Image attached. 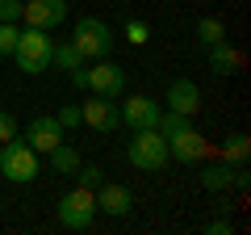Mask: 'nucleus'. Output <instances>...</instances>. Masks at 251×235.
Returning <instances> with one entry per match:
<instances>
[{
	"instance_id": "obj_10",
	"label": "nucleus",
	"mask_w": 251,
	"mask_h": 235,
	"mask_svg": "<svg viewBox=\"0 0 251 235\" xmlns=\"http://www.w3.org/2000/svg\"><path fill=\"white\" fill-rule=\"evenodd\" d=\"M25 143L34 147L38 155L54 151V147L63 143V126H59V118H54V114H38V118H29V126H25Z\"/></svg>"
},
{
	"instance_id": "obj_22",
	"label": "nucleus",
	"mask_w": 251,
	"mask_h": 235,
	"mask_svg": "<svg viewBox=\"0 0 251 235\" xmlns=\"http://www.w3.org/2000/svg\"><path fill=\"white\" fill-rule=\"evenodd\" d=\"M54 118H59L63 130H75V126H80V105H59V114H54Z\"/></svg>"
},
{
	"instance_id": "obj_2",
	"label": "nucleus",
	"mask_w": 251,
	"mask_h": 235,
	"mask_svg": "<svg viewBox=\"0 0 251 235\" xmlns=\"http://www.w3.org/2000/svg\"><path fill=\"white\" fill-rule=\"evenodd\" d=\"M72 84L84 92H100V97H122L126 92V72L109 59H92V63H80L72 72Z\"/></svg>"
},
{
	"instance_id": "obj_11",
	"label": "nucleus",
	"mask_w": 251,
	"mask_h": 235,
	"mask_svg": "<svg viewBox=\"0 0 251 235\" xmlns=\"http://www.w3.org/2000/svg\"><path fill=\"white\" fill-rule=\"evenodd\" d=\"M117 114H122V122H126L130 130H143V126H155V118H159V101L134 92V97L117 101Z\"/></svg>"
},
{
	"instance_id": "obj_6",
	"label": "nucleus",
	"mask_w": 251,
	"mask_h": 235,
	"mask_svg": "<svg viewBox=\"0 0 251 235\" xmlns=\"http://www.w3.org/2000/svg\"><path fill=\"white\" fill-rule=\"evenodd\" d=\"M92 218H97V193L92 189L75 185V189H67L59 198V223L67 227V231H88Z\"/></svg>"
},
{
	"instance_id": "obj_1",
	"label": "nucleus",
	"mask_w": 251,
	"mask_h": 235,
	"mask_svg": "<svg viewBox=\"0 0 251 235\" xmlns=\"http://www.w3.org/2000/svg\"><path fill=\"white\" fill-rule=\"evenodd\" d=\"M50 59H54V38H50V29L25 26V29L17 34V46H13V63H17L25 76H42L46 67H50Z\"/></svg>"
},
{
	"instance_id": "obj_16",
	"label": "nucleus",
	"mask_w": 251,
	"mask_h": 235,
	"mask_svg": "<svg viewBox=\"0 0 251 235\" xmlns=\"http://www.w3.org/2000/svg\"><path fill=\"white\" fill-rule=\"evenodd\" d=\"M193 38H197L201 46H214V42H226V21H218V17H201L197 26H193Z\"/></svg>"
},
{
	"instance_id": "obj_18",
	"label": "nucleus",
	"mask_w": 251,
	"mask_h": 235,
	"mask_svg": "<svg viewBox=\"0 0 251 235\" xmlns=\"http://www.w3.org/2000/svg\"><path fill=\"white\" fill-rule=\"evenodd\" d=\"M84 63V55L75 51V42L67 38V42H54V59H50V67H63V72H75V67Z\"/></svg>"
},
{
	"instance_id": "obj_25",
	"label": "nucleus",
	"mask_w": 251,
	"mask_h": 235,
	"mask_svg": "<svg viewBox=\"0 0 251 235\" xmlns=\"http://www.w3.org/2000/svg\"><path fill=\"white\" fill-rule=\"evenodd\" d=\"M13 135H17V118H13L9 109H0V143H9Z\"/></svg>"
},
{
	"instance_id": "obj_9",
	"label": "nucleus",
	"mask_w": 251,
	"mask_h": 235,
	"mask_svg": "<svg viewBox=\"0 0 251 235\" xmlns=\"http://www.w3.org/2000/svg\"><path fill=\"white\" fill-rule=\"evenodd\" d=\"M21 21L34 29H59L67 21V0H25Z\"/></svg>"
},
{
	"instance_id": "obj_4",
	"label": "nucleus",
	"mask_w": 251,
	"mask_h": 235,
	"mask_svg": "<svg viewBox=\"0 0 251 235\" xmlns=\"http://www.w3.org/2000/svg\"><path fill=\"white\" fill-rule=\"evenodd\" d=\"M126 160L134 164L138 172H159L163 164L172 160V155H168V139H163L155 126H143V130H134V139L126 143Z\"/></svg>"
},
{
	"instance_id": "obj_24",
	"label": "nucleus",
	"mask_w": 251,
	"mask_h": 235,
	"mask_svg": "<svg viewBox=\"0 0 251 235\" xmlns=\"http://www.w3.org/2000/svg\"><path fill=\"white\" fill-rule=\"evenodd\" d=\"M25 0H0V21H21Z\"/></svg>"
},
{
	"instance_id": "obj_3",
	"label": "nucleus",
	"mask_w": 251,
	"mask_h": 235,
	"mask_svg": "<svg viewBox=\"0 0 251 235\" xmlns=\"http://www.w3.org/2000/svg\"><path fill=\"white\" fill-rule=\"evenodd\" d=\"M38 172H42V168H38V151L21 135H13L9 143H0V176H4V181L29 185Z\"/></svg>"
},
{
	"instance_id": "obj_14",
	"label": "nucleus",
	"mask_w": 251,
	"mask_h": 235,
	"mask_svg": "<svg viewBox=\"0 0 251 235\" xmlns=\"http://www.w3.org/2000/svg\"><path fill=\"white\" fill-rule=\"evenodd\" d=\"M209 51V67H214V76H234L243 67V55L234 51L230 42H214V46H205Z\"/></svg>"
},
{
	"instance_id": "obj_8",
	"label": "nucleus",
	"mask_w": 251,
	"mask_h": 235,
	"mask_svg": "<svg viewBox=\"0 0 251 235\" xmlns=\"http://www.w3.org/2000/svg\"><path fill=\"white\" fill-rule=\"evenodd\" d=\"M205 139L197 135V130H193V122H184V126L180 130H172L168 135V155L172 160H180V164H201L205 160Z\"/></svg>"
},
{
	"instance_id": "obj_21",
	"label": "nucleus",
	"mask_w": 251,
	"mask_h": 235,
	"mask_svg": "<svg viewBox=\"0 0 251 235\" xmlns=\"http://www.w3.org/2000/svg\"><path fill=\"white\" fill-rule=\"evenodd\" d=\"M17 34H21V26H17V21H0V59H13Z\"/></svg>"
},
{
	"instance_id": "obj_23",
	"label": "nucleus",
	"mask_w": 251,
	"mask_h": 235,
	"mask_svg": "<svg viewBox=\"0 0 251 235\" xmlns=\"http://www.w3.org/2000/svg\"><path fill=\"white\" fill-rule=\"evenodd\" d=\"M126 38H130V46H143L147 38H151V26H147V21H130V26H126Z\"/></svg>"
},
{
	"instance_id": "obj_20",
	"label": "nucleus",
	"mask_w": 251,
	"mask_h": 235,
	"mask_svg": "<svg viewBox=\"0 0 251 235\" xmlns=\"http://www.w3.org/2000/svg\"><path fill=\"white\" fill-rule=\"evenodd\" d=\"M72 176H75V185H84V189H97V185L105 181V168H100V164H84V160H80V168H75Z\"/></svg>"
},
{
	"instance_id": "obj_26",
	"label": "nucleus",
	"mask_w": 251,
	"mask_h": 235,
	"mask_svg": "<svg viewBox=\"0 0 251 235\" xmlns=\"http://www.w3.org/2000/svg\"><path fill=\"white\" fill-rule=\"evenodd\" d=\"M205 231H209V235H230L234 223H230V218H214V223H205Z\"/></svg>"
},
{
	"instance_id": "obj_19",
	"label": "nucleus",
	"mask_w": 251,
	"mask_h": 235,
	"mask_svg": "<svg viewBox=\"0 0 251 235\" xmlns=\"http://www.w3.org/2000/svg\"><path fill=\"white\" fill-rule=\"evenodd\" d=\"M247 151H251L247 135H230V139L222 143V160H226V164H247Z\"/></svg>"
},
{
	"instance_id": "obj_17",
	"label": "nucleus",
	"mask_w": 251,
	"mask_h": 235,
	"mask_svg": "<svg viewBox=\"0 0 251 235\" xmlns=\"http://www.w3.org/2000/svg\"><path fill=\"white\" fill-rule=\"evenodd\" d=\"M46 155H50V168L59 172V176H72V172L80 168V151H75V147H67V143H59L54 151H46Z\"/></svg>"
},
{
	"instance_id": "obj_15",
	"label": "nucleus",
	"mask_w": 251,
	"mask_h": 235,
	"mask_svg": "<svg viewBox=\"0 0 251 235\" xmlns=\"http://www.w3.org/2000/svg\"><path fill=\"white\" fill-rule=\"evenodd\" d=\"M234 168H243V164H209V168H201V185H205L209 193H222V189H234Z\"/></svg>"
},
{
	"instance_id": "obj_5",
	"label": "nucleus",
	"mask_w": 251,
	"mask_h": 235,
	"mask_svg": "<svg viewBox=\"0 0 251 235\" xmlns=\"http://www.w3.org/2000/svg\"><path fill=\"white\" fill-rule=\"evenodd\" d=\"M72 42L75 51L84 55V63H92V59H109V51H113V29H109L105 17H80L72 29Z\"/></svg>"
},
{
	"instance_id": "obj_7",
	"label": "nucleus",
	"mask_w": 251,
	"mask_h": 235,
	"mask_svg": "<svg viewBox=\"0 0 251 235\" xmlns=\"http://www.w3.org/2000/svg\"><path fill=\"white\" fill-rule=\"evenodd\" d=\"M80 126L100 130V135H113L122 126V114H117V97H100V92H88V101L80 105Z\"/></svg>"
},
{
	"instance_id": "obj_13",
	"label": "nucleus",
	"mask_w": 251,
	"mask_h": 235,
	"mask_svg": "<svg viewBox=\"0 0 251 235\" xmlns=\"http://www.w3.org/2000/svg\"><path fill=\"white\" fill-rule=\"evenodd\" d=\"M163 109H172V114H184V118H193L201 109V88L188 76H180V80H172L168 84V97H163Z\"/></svg>"
},
{
	"instance_id": "obj_12",
	"label": "nucleus",
	"mask_w": 251,
	"mask_h": 235,
	"mask_svg": "<svg viewBox=\"0 0 251 235\" xmlns=\"http://www.w3.org/2000/svg\"><path fill=\"white\" fill-rule=\"evenodd\" d=\"M92 193H97V210H100V214L126 218L130 210H134V193L126 189V185H117V181H100Z\"/></svg>"
}]
</instances>
